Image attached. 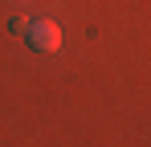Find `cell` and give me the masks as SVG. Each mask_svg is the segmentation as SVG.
Segmentation results:
<instances>
[{"mask_svg":"<svg viewBox=\"0 0 151 147\" xmlns=\"http://www.w3.org/2000/svg\"><path fill=\"white\" fill-rule=\"evenodd\" d=\"M25 37H29V45L37 53H57L61 49V24L57 21H29Z\"/></svg>","mask_w":151,"mask_h":147,"instance_id":"cell-1","label":"cell"},{"mask_svg":"<svg viewBox=\"0 0 151 147\" xmlns=\"http://www.w3.org/2000/svg\"><path fill=\"white\" fill-rule=\"evenodd\" d=\"M8 29H12V33H25V29H29V21H25V17H17V21H8Z\"/></svg>","mask_w":151,"mask_h":147,"instance_id":"cell-2","label":"cell"}]
</instances>
